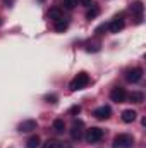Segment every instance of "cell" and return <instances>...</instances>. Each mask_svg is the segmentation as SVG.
Wrapping results in <instances>:
<instances>
[{
    "instance_id": "10",
    "label": "cell",
    "mask_w": 146,
    "mask_h": 148,
    "mask_svg": "<svg viewBox=\"0 0 146 148\" xmlns=\"http://www.w3.org/2000/svg\"><path fill=\"white\" fill-rule=\"evenodd\" d=\"M136 117H138V114H136V110H132V109L122 112V121L124 122H132V121H136Z\"/></svg>"
},
{
    "instance_id": "14",
    "label": "cell",
    "mask_w": 146,
    "mask_h": 148,
    "mask_svg": "<svg viewBox=\"0 0 146 148\" xmlns=\"http://www.w3.org/2000/svg\"><path fill=\"white\" fill-rule=\"evenodd\" d=\"M40 143H41L40 136H38V134H33V136L26 141V148H38L40 147Z\"/></svg>"
},
{
    "instance_id": "18",
    "label": "cell",
    "mask_w": 146,
    "mask_h": 148,
    "mask_svg": "<svg viewBox=\"0 0 146 148\" xmlns=\"http://www.w3.org/2000/svg\"><path fill=\"white\" fill-rule=\"evenodd\" d=\"M98 14H100V9H98V7H93V9H89V10H88L86 17H88V19H95Z\"/></svg>"
},
{
    "instance_id": "2",
    "label": "cell",
    "mask_w": 146,
    "mask_h": 148,
    "mask_svg": "<svg viewBox=\"0 0 146 148\" xmlns=\"http://www.w3.org/2000/svg\"><path fill=\"white\" fill-rule=\"evenodd\" d=\"M88 83H89V76L86 73H79L76 77H74L72 81H71V84H69V88L72 90V91H77V90H83V88H86L88 86Z\"/></svg>"
},
{
    "instance_id": "22",
    "label": "cell",
    "mask_w": 146,
    "mask_h": 148,
    "mask_svg": "<svg viewBox=\"0 0 146 148\" xmlns=\"http://www.w3.org/2000/svg\"><path fill=\"white\" fill-rule=\"evenodd\" d=\"M79 2H81V3H83L84 7H89V5L93 3V0H79Z\"/></svg>"
},
{
    "instance_id": "3",
    "label": "cell",
    "mask_w": 146,
    "mask_h": 148,
    "mask_svg": "<svg viewBox=\"0 0 146 148\" xmlns=\"http://www.w3.org/2000/svg\"><path fill=\"white\" fill-rule=\"evenodd\" d=\"M110 98H112V102L122 103V102H126L127 93H126V90H124V88L117 86V88H112V91H110Z\"/></svg>"
},
{
    "instance_id": "17",
    "label": "cell",
    "mask_w": 146,
    "mask_h": 148,
    "mask_svg": "<svg viewBox=\"0 0 146 148\" xmlns=\"http://www.w3.org/2000/svg\"><path fill=\"white\" fill-rule=\"evenodd\" d=\"M131 9H132V12H136L138 17L141 19V16H143V3H141V2H134V3L131 5Z\"/></svg>"
},
{
    "instance_id": "21",
    "label": "cell",
    "mask_w": 146,
    "mask_h": 148,
    "mask_svg": "<svg viewBox=\"0 0 146 148\" xmlns=\"http://www.w3.org/2000/svg\"><path fill=\"white\" fill-rule=\"evenodd\" d=\"M79 112H81V107L79 105H74L72 109H71V114H79Z\"/></svg>"
},
{
    "instance_id": "13",
    "label": "cell",
    "mask_w": 146,
    "mask_h": 148,
    "mask_svg": "<svg viewBox=\"0 0 146 148\" xmlns=\"http://www.w3.org/2000/svg\"><path fill=\"white\" fill-rule=\"evenodd\" d=\"M129 100L134 102V103H143V102H145V95H143L141 91H132V93L129 95Z\"/></svg>"
},
{
    "instance_id": "15",
    "label": "cell",
    "mask_w": 146,
    "mask_h": 148,
    "mask_svg": "<svg viewBox=\"0 0 146 148\" xmlns=\"http://www.w3.org/2000/svg\"><path fill=\"white\" fill-rule=\"evenodd\" d=\"M48 17H50V19H53V21H59V19H62V17H64V14H62V10H60V9L53 7V9H50Z\"/></svg>"
},
{
    "instance_id": "16",
    "label": "cell",
    "mask_w": 146,
    "mask_h": 148,
    "mask_svg": "<svg viewBox=\"0 0 146 148\" xmlns=\"http://www.w3.org/2000/svg\"><path fill=\"white\" fill-rule=\"evenodd\" d=\"M43 148H64V143H60L59 140H46L43 143Z\"/></svg>"
},
{
    "instance_id": "19",
    "label": "cell",
    "mask_w": 146,
    "mask_h": 148,
    "mask_svg": "<svg viewBox=\"0 0 146 148\" xmlns=\"http://www.w3.org/2000/svg\"><path fill=\"white\" fill-rule=\"evenodd\" d=\"M57 95H53V93H48V95H45V102H48V103H57Z\"/></svg>"
},
{
    "instance_id": "5",
    "label": "cell",
    "mask_w": 146,
    "mask_h": 148,
    "mask_svg": "<svg viewBox=\"0 0 146 148\" xmlns=\"http://www.w3.org/2000/svg\"><path fill=\"white\" fill-rule=\"evenodd\" d=\"M141 77H143V69L141 67H132V69H129L126 73V79L129 83H139Z\"/></svg>"
},
{
    "instance_id": "23",
    "label": "cell",
    "mask_w": 146,
    "mask_h": 148,
    "mask_svg": "<svg viewBox=\"0 0 146 148\" xmlns=\"http://www.w3.org/2000/svg\"><path fill=\"white\" fill-rule=\"evenodd\" d=\"M0 26H2V19H0Z\"/></svg>"
},
{
    "instance_id": "4",
    "label": "cell",
    "mask_w": 146,
    "mask_h": 148,
    "mask_svg": "<svg viewBox=\"0 0 146 148\" xmlns=\"http://www.w3.org/2000/svg\"><path fill=\"white\" fill-rule=\"evenodd\" d=\"M103 129L102 127H91V129H88V134H86V140L89 141V143H98L102 138H103Z\"/></svg>"
},
{
    "instance_id": "12",
    "label": "cell",
    "mask_w": 146,
    "mask_h": 148,
    "mask_svg": "<svg viewBox=\"0 0 146 148\" xmlns=\"http://www.w3.org/2000/svg\"><path fill=\"white\" fill-rule=\"evenodd\" d=\"M69 28V23L62 17V19H59V21H55V31H59V33H64L65 29Z\"/></svg>"
},
{
    "instance_id": "1",
    "label": "cell",
    "mask_w": 146,
    "mask_h": 148,
    "mask_svg": "<svg viewBox=\"0 0 146 148\" xmlns=\"http://www.w3.org/2000/svg\"><path fill=\"white\" fill-rule=\"evenodd\" d=\"M132 145H134V138L131 134L122 133L113 138V148H131Z\"/></svg>"
},
{
    "instance_id": "11",
    "label": "cell",
    "mask_w": 146,
    "mask_h": 148,
    "mask_svg": "<svg viewBox=\"0 0 146 148\" xmlns=\"http://www.w3.org/2000/svg\"><path fill=\"white\" fill-rule=\"evenodd\" d=\"M52 127H53V131H55V133L62 134V133L65 131V122H64L62 119H55V121H53V124H52Z\"/></svg>"
},
{
    "instance_id": "8",
    "label": "cell",
    "mask_w": 146,
    "mask_h": 148,
    "mask_svg": "<svg viewBox=\"0 0 146 148\" xmlns=\"http://www.w3.org/2000/svg\"><path fill=\"white\" fill-rule=\"evenodd\" d=\"M110 114H112V109H110L108 105H102V107L95 109V112H93V115H95L96 119H100V121H105V119H108Z\"/></svg>"
},
{
    "instance_id": "20",
    "label": "cell",
    "mask_w": 146,
    "mask_h": 148,
    "mask_svg": "<svg viewBox=\"0 0 146 148\" xmlns=\"http://www.w3.org/2000/svg\"><path fill=\"white\" fill-rule=\"evenodd\" d=\"M77 2H79V0H64V5H65V9L71 10V9H74V7L77 5Z\"/></svg>"
},
{
    "instance_id": "9",
    "label": "cell",
    "mask_w": 146,
    "mask_h": 148,
    "mask_svg": "<svg viewBox=\"0 0 146 148\" xmlns=\"http://www.w3.org/2000/svg\"><path fill=\"white\" fill-rule=\"evenodd\" d=\"M71 138L72 140H81L83 138V122L81 121H74L72 127H71Z\"/></svg>"
},
{
    "instance_id": "7",
    "label": "cell",
    "mask_w": 146,
    "mask_h": 148,
    "mask_svg": "<svg viewBox=\"0 0 146 148\" xmlns=\"http://www.w3.org/2000/svg\"><path fill=\"white\" fill-rule=\"evenodd\" d=\"M107 28L110 29V33H119V31H122V28H124V16H122V14L117 16Z\"/></svg>"
},
{
    "instance_id": "6",
    "label": "cell",
    "mask_w": 146,
    "mask_h": 148,
    "mask_svg": "<svg viewBox=\"0 0 146 148\" xmlns=\"http://www.w3.org/2000/svg\"><path fill=\"white\" fill-rule=\"evenodd\" d=\"M17 129H19L21 133H31V131L38 129V122L35 119H26V121H23V122L17 126Z\"/></svg>"
}]
</instances>
